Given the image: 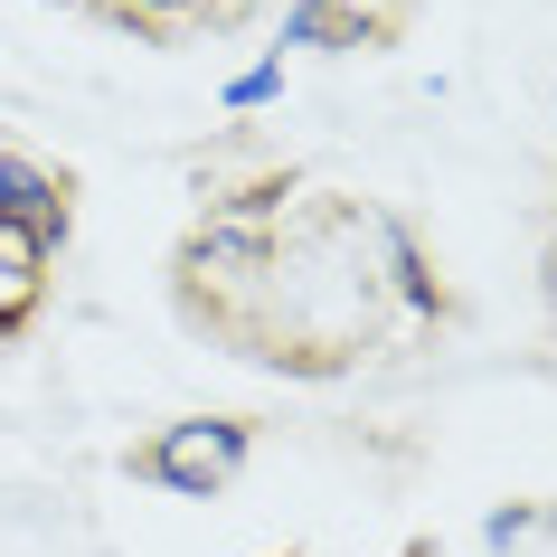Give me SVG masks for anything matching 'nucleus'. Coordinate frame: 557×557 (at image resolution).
<instances>
[{"mask_svg":"<svg viewBox=\"0 0 557 557\" xmlns=\"http://www.w3.org/2000/svg\"><path fill=\"white\" fill-rule=\"evenodd\" d=\"M38 274H48V236H29V227H0V341H10V331L29 322Z\"/></svg>","mask_w":557,"mask_h":557,"instance_id":"7ed1b4c3","label":"nucleus"},{"mask_svg":"<svg viewBox=\"0 0 557 557\" xmlns=\"http://www.w3.org/2000/svg\"><path fill=\"white\" fill-rule=\"evenodd\" d=\"M246 454H256V425H236V416H189V425H161V435L133 454V472L161 482V492H180V500H208V492H227L236 472H246Z\"/></svg>","mask_w":557,"mask_h":557,"instance_id":"f257e3e1","label":"nucleus"},{"mask_svg":"<svg viewBox=\"0 0 557 557\" xmlns=\"http://www.w3.org/2000/svg\"><path fill=\"white\" fill-rule=\"evenodd\" d=\"M0 227H29L58 246L66 236V180H48L29 151H0Z\"/></svg>","mask_w":557,"mask_h":557,"instance_id":"f03ea898","label":"nucleus"},{"mask_svg":"<svg viewBox=\"0 0 557 557\" xmlns=\"http://www.w3.org/2000/svg\"><path fill=\"white\" fill-rule=\"evenodd\" d=\"M274 95H284V58L246 66V76H236V86H227V104H236V114H256V104H274Z\"/></svg>","mask_w":557,"mask_h":557,"instance_id":"39448f33","label":"nucleus"},{"mask_svg":"<svg viewBox=\"0 0 557 557\" xmlns=\"http://www.w3.org/2000/svg\"><path fill=\"white\" fill-rule=\"evenodd\" d=\"M104 10H114V20H143V29H171V20H199L208 0H104ZM208 20H218V10H208Z\"/></svg>","mask_w":557,"mask_h":557,"instance_id":"20e7f679","label":"nucleus"}]
</instances>
